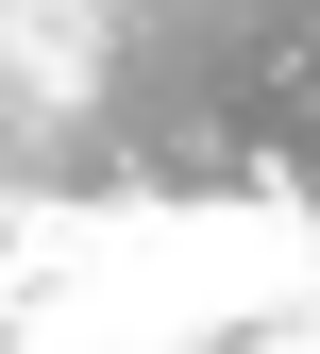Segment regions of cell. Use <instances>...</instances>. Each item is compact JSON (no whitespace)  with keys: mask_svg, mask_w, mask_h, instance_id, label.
I'll use <instances>...</instances> for the list:
<instances>
[{"mask_svg":"<svg viewBox=\"0 0 320 354\" xmlns=\"http://www.w3.org/2000/svg\"><path fill=\"white\" fill-rule=\"evenodd\" d=\"M0 169L253 186L320 169V0H34L0 51Z\"/></svg>","mask_w":320,"mask_h":354,"instance_id":"6da1fadb","label":"cell"}]
</instances>
